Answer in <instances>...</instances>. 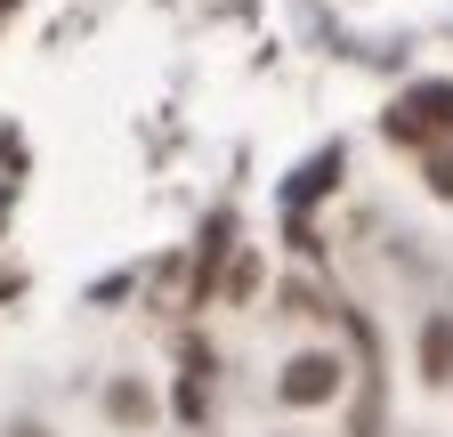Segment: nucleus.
<instances>
[{
	"mask_svg": "<svg viewBox=\"0 0 453 437\" xmlns=\"http://www.w3.org/2000/svg\"><path fill=\"white\" fill-rule=\"evenodd\" d=\"M9 9H17V0H0V17H9Z\"/></svg>",
	"mask_w": 453,
	"mask_h": 437,
	"instance_id": "39448f33",
	"label": "nucleus"
},
{
	"mask_svg": "<svg viewBox=\"0 0 453 437\" xmlns=\"http://www.w3.org/2000/svg\"><path fill=\"white\" fill-rule=\"evenodd\" d=\"M429 187H437V195H453V154H437V162H429Z\"/></svg>",
	"mask_w": 453,
	"mask_h": 437,
	"instance_id": "20e7f679",
	"label": "nucleus"
},
{
	"mask_svg": "<svg viewBox=\"0 0 453 437\" xmlns=\"http://www.w3.org/2000/svg\"><path fill=\"white\" fill-rule=\"evenodd\" d=\"M453 130V81H413L405 97L388 105V138L396 146H429Z\"/></svg>",
	"mask_w": 453,
	"mask_h": 437,
	"instance_id": "f257e3e1",
	"label": "nucleus"
},
{
	"mask_svg": "<svg viewBox=\"0 0 453 437\" xmlns=\"http://www.w3.org/2000/svg\"><path fill=\"white\" fill-rule=\"evenodd\" d=\"M421 364H429V380H453V324H445V316L429 324V341H421Z\"/></svg>",
	"mask_w": 453,
	"mask_h": 437,
	"instance_id": "7ed1b4c3",
	"label": "nucleus"
},
{
	"mask_svg": "<svg viewBox=\"0 0 453 437\" xmlns=\"http://www.w3.org/2000/svg\"><path fill=\"white\" fill-rule=\"evenodd\" d=\"M17 437H41V429H17Z\"/></svg>",
	"mask_w": 453,
	"mask_h": 437,
	"instance_id": "423d86ee",
	"label": "nucleus"
},
{
	"mask_svg": "<svg viewBox=\"0 0 453 437\" xmlns=\"http://www.w3.org/2000/svg\"><path fill=\"white\" fill-rule=\"evenodd\" d=\"M340 389V364L332 356H292V372H283V405H316Z\"/></svg>",
	"mask_w": 453,
	"mask_h": 437,
	"instance_id": "f03ea898",
	"label": "nucleus"
}]
</instances>
